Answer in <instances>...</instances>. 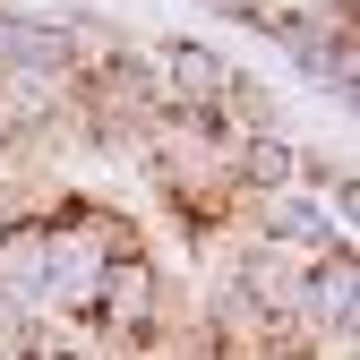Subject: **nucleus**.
<instances>
[{
  "instance_id": "f257e3e1",
  "label": "nucleus",
  "mask_w": 360,
  "mask_h": 360,
  "mask_svg": "<svg viewBox=\"0 0 360 360\" xmlns=\"http://www.w3.org/2000/svg\"><path fill=\"white\" fill-rule=\"evenodd\" d=\"M138 155L189 214H214L240 198V146L214 138V120H198V112H155L138 129Z\"/></svg>"
},
{
  "instance_id": "f03ea898",
  "label": "nucleus",
  "mask_w": 360,
  "mask_h": 360,
  "mask_svg": "<svg viewBox=\"0 0 360 360\" xmlns=\"http://www.w3.org/2000/svg\"><path fill=\"white\" fill-rule=\"evenodd\" d=\"M103 335H120V343H138L155 318H163V275H155V257L146 249H129V257H112L103 275H95V309H86Z\"/></svg>"
},
{
  "instance_id": "7ed1b4c3",
  "label": "nucleus",
  "mask_w": 360,
  "mask_h": 360,
  "mask_svg": "<svg viewBox=\"0 0 360 360\" xmlns=\"http://www.w3.org/2000/svg\"><path fill=\"white\" fill-rule=\"evenodd\" d=\"M275 360H300V352H275Z\"/></svg>"
}]
</instances>
